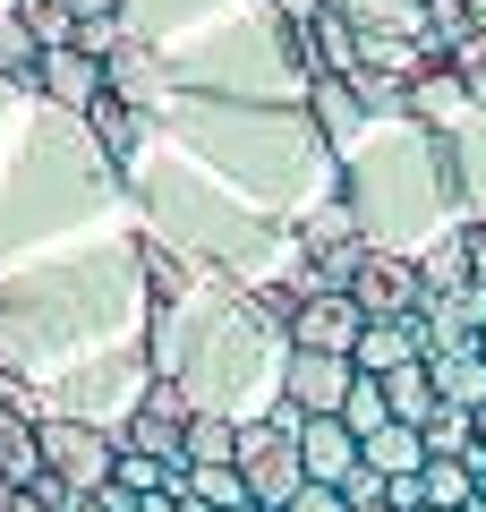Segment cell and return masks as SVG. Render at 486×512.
Masks as SVG:
<instances>
[{
  "mask_svg": "<svg viewBox=\"0 0 486 512\" xmlns=\"http://www.w3.org/2000/svg\"><path fill=\"white\" fill-rule=\"evenodd\" d=\"M239 478H248V504L256 512H282L290 495L307 487L299 470V410H273V419H239Z\"/></svg>",
  "mask_w": 486,
  "mask_h": 512,
  "instance_id": "6da1fadb",
  "label": "cell"
},
{
  "mask_svg": "<svg viewBox=\"0 0 486 512\" xmlns=\"http://www.w3.org/2000/svg\"><path fill=\"white\" fill-rule=\"evenodd\" d=\"M111 461H120V436H103L86 419H43V470H60L77 495L111 487Z\"/></svg>",
  "mask_w": 486,
  "mask_h": 512,
  "instance_id": "7a4b0ae2",
  "label": "cell"
},
{
  "mask_svg": "<svg viewBox=\"0 0 486 512\" xmlns=\"http://www.w3.org/2000/svg\"><path fill=\"white\" fill-rule=\"evenodd\" d=\"M350 384H359V359H333V350H290L282 367V402L299 419H342Z\"/></svg>",
  "mask_w": 486,
  "mask_h": 512,
  "instance_id": "3957f363",
  "label": "cell"
},
{
  "mask_svg": "<svg viewBox=\"0 0 486 512\" xmlns=\"http://www.w3.org/2000/svg\"><path fill=\"white\" fill-rule=\"evenodd\" d=\"M350 299L367 316H418L427 282H418V256H393V248H359V274H350Z\"/></svg>",
  "mask_w": 486,
  "mask_h": 512,
  "instance_id": "277c9868",
  "label": "cell"
},
{
  "mask_svg": "<svg viewBox=\"0 0 486 512\" xmlns=\"http://www.w3.org/2000/svg\"><path fill=\"white\" fill-rule=\"evenodd\" d=\"M367 333V308L350 291H307L299 316H290V350H333V359H350Z\"/></svg>",
  "mask_w": 486,
  "mask_h": 512,
  "instance_id": "5b68a950",
  "label": "cell"
},
{
  "mask_svg": "<svg viewBox=\"0 0 486 512\" xmlns=\"http://www.w3.org/2000/svg\"><path fill=\"white\" fill-rule=\"evenodd\" d=\"M188 419H197V410L180 402V384H154V393H145V402L128 410V427H120V453H180Z\"/></svg>",
  "mask_w": 486,
  "mask_h": 512,
  "instance_id": "8992f818",
  "label": "cell"
},
{
  "mask_svg": "<svg viewBox=\"0 0 486 512\" xmlns=\"http://www.w3.org/2000/svg\"><path fill=\"white\" fill-rule=\"evenodd\" d=\"M299 470L316 478V487H342V478L359 470V436H350L342 419H299Z\"/></svg>",
  "mask_w": 486,
  "mask_h": 512,
  "instance_id": "52a82bcc",
  "label": "cell"
},
{
  "mask_svg": "<svg viewBox=\"0 0 486 512\" xmlns=\"http://www.w3.org/2000/svg\"><path fill=\"white\" fill-rule=\"evenodd\" d=\"M359 376H384V367H410V359H427V333H418V316H367V333H359Z\"/></svg>",
  "mask_w": 486,
  "mask_h": 512,
  "instance_id": "ba28073f",
  "label": "cell"
},
{
  "mask_svg": "<svg viewBox=\"0 0 486 512\" xmlns=\"http://www.w3.org/2000/svg\"><path fill=\"white\" fill-rule=\"evenodd\" d=\"M43 94H52L60 111H77V120H86V111H94V94H103V60H94V52H77V43L43 52Z\"/></svg>",
  "mask_w": 486,
  "mask_h": 512,
  "instance_id": "9c48e42d",
  "label": "cell"
},
{
  "mask_svg": "<svg viewBox=\"0 0 486 512\" xmlns=\"http://www.w3.org/2000/svg\"><path fill=\"white\" fill-rule=\"evenodd\" d=\"M103 86L120 94V103H137V111H145V103L162 94V69L145 60V43H128V35H120V43L103 52Z\"/></svg>",
  "mask_w": 486,
  "mask_h": 512,
  "instance_id": "30bf717a",
  "label": "cell"
},
{
  "mask_svg": "<svg viewBox=\"0 0 486 512\" xmlns=\"http://www.w3.org/2000/svg\"><path fill=\"white\" fill-rule=\"evenodd\" d=\"M384 402H393V419L401 427H427L435 419V402H444V393H435V376H427V359H410V367H384Z\"/></svg>",
  "mask_w": 486,
  "mask_h": 512,
  "instance_id": "8fae6325",
  "label": "cell"
},
{
  "mask_svg": "<svg viewBox=\"0 0 486 512\" xmlns=\"http://www.w3.org/2000/svg\"><path fill=\"white\" fill-rule=\"evenodd\" d=\"M427 376H435V393H444V402H469V410L486 402V359H478V342L427 350Z\"/></svg>",
  "mask_w": 486,
  "mask_h": 512,
  "instance_id": "7c38bea8",
  "label": "cell"
},
{
  "mask_svg": "<svg viewBox=\"0 0 486 512\" xmlns=\"http://www.w3.org/2000/svg\"><path fill=\"white\" fill-rule=\"evenodd\" d=\"M359 461H367V470H384V478H410V470H427V436L401 427V419H384L376 436L359 444Z\"/></svg>",
  "mask_w": 486,
  "mask_h": 512,
  "instance_id": "4fadbf2b",
  "label": "cell"
},
{
  "mask_svg": "<svg viewBox=\"0 0 486 512\" xmlns=\"http://www.w3.org/2000/svg\"><path fill=\"white\" fill-rule=\"evenodd\" d=\"M35 470H43V419H18V410L0 402V478L26 487Z\"/></svg>",
  "mask_w": 486,
  "mask_h": 512,
  "instance_id": "5bb4252c",
  "label": "cell"
},
{
  "mask_svg": "<svg viewBox=\"0 0 486 512\" xmlns=\"http://www.w3.org/2000/svg\"><path fill=\"white\" fill-rule=\"evenodd\" d=\"M0 86H26V94H43V43L18 26V9H0Z\"/></svg>",
  "mask_w": 486,
  "mask_h": 512,
  "instance_id": "9a60e30c",
  "label": "cell"
},
{
  "mask_svg": "<svg viewBox=\"0 0 486 512\" xmlns=\"http://www.w3.org/2000/svg\"><path fill=\"white\" fill-rule=\"evenodd\" d=\"M478 453H486V444H478ZM478 453H469V461H427V470H418V487H427L435 512H469V504H478Z\"/></svg>",
  "mask_w": 486,
  "mask_h": 512,
  "instance_id": "2e32d148",
  "label": "cell"
},
{
  "mask_svg": "<svg viewBox=\"0 0 486 512\" xmlns=\"http://www.w3.org/2000/svg\"><path fill=\"white\" fill-rule=\"evenodd\" d=\"M427 436V461H469L478 453V419H469V402H435V419L418 427Z\"/></svg>",
  "mask_w": 486,
  "mask_h": 512,
  "instance_id": "e0dca14e",
  "label": "cell"
},
{
  "mask_svg": "<svg viewBox=\"0 0 486 512\" xmlns=\"http://www.w3.org/2000/svg\"><path fill=\"white\" fill-rule=\"evenodd\" d=\"M86 120H94V146H103L111 154V163H128V154H137V120H145V111L137 103H120V94H94V111H86Z\"/></svg>",
  "mask_w": 486,
  "mask_h": 512,
  "instance_id": "ac0fdd59",
  "label": "cell"
},
{
  "mask_svg": "<svg viewBox=\"0 0 486 512\" xmlns=\"http://www.w3.org/2000/svg\"><path fill=\"white\" fill-rule=\"evenodd\" d=\"M188 504H214V512H239L248 504V478H239V461H188Z\"/></svg>",
  "mask_w": 486,
  "mask_h": 512,
  "instance_id": "d6986e66",
  "label": "cell"
},
{
  "mask_svg": "<svg viewBox=\"0 0 486 512\" xmlns=\"http://www.w3.org/2000/svg\"><path fill=\"white\" fill-rule=\"evenodd\" d=\"M180 461H239V419H222V410H197L180 436Z\"/></svg>",
  "mask_w": 486,
  "mask_h": 512,
  "instance_id": "ffe728a7",
  "label": "cell"
},
{
  "mask_svg": "<svg viewBox=\"0 0 486 512\" xmlns=\"http://www.w3.org/2000/svg\"><path fill=\"white\" fill-rule=\"evenodd\" d=\"M418 282H427V291H469V248H461V231H444L427 256H418Z\"/></svg>",
  "mask_w": 486,
  "mask_h": 512,
  "instance_id": "44dd1931",
  "label": "cell"
},
{
  "mask_svg": "<svg viewBox=\"0 0 486 512\" xmlns=\"http://www.w3.org/2000/svg\"><path fill=\"white\" fill-rule=\"evenodd\" d=\"M18 26L43 43V52H60V43H77V9L69 0H18Z\"/></svg>",
  "mask_w": 486,
  "mask_h": 512,
  "instance_id": "7402d4cb",
  "label": "cell"
},
{
  "mask_svg": "<svg viewBox=\"0 0 486 512\" xmlns=\"http://www.w3.org/2000/svg\"><path fill=\"white\" fill-rule=\"evenodd\" d=\"M307 94H316V120L333 128V137H342V128H359V86H350V77H307Z\"/></svg>",
  "mask_w": 486,
  "mask_h": 512,
  "instance_id": "603a6c76",
  "label": "cell"
},
{
  "mask_svg": "<svg viewBox=\"0 0 486 512\" xmlns=\"http://www.w3.org/2000/svg\"><path fill=\"white\" fill-rule=\"evenodd\" d=\"M384 419H393V402H384V384H376V376H359V384H350V402H342V427H350V436L367 444V436H376Z\"/></svg>",
  "mask_w": 486,
  "mask_h": 512,
  "instance_id": "cb8c5ba5",
  "label": "cell"
},
{
  "mask_svg": "<svg viewBox=\"0 0 486 512\" xmlns=\"http://www.w3.org/2000/svg\"><path fill=\"white\" fill-rule=\"evenodd\" d=\"M444 69H452V77H461V86L486 103V26H469V35L452 43V52H444Z\"/></svg>",
  "mask_w": 486,
  "mask_h": 512,
  "instance_id": "d4e9b609",
  "label": "cell"
},
{
  "mask_svg": "<svg viewBox=\"0 0 486 512\" xmlns=\"http://www.w3.org/2000/svg\"><path fill=\"white\" fill-rule=\"evenodd\" d=\"M145 282H154V299H180L188 291V265H180V256H162V248H145Z\"/></svg>",
  "mask_w": 486,
  "mask_h": 512,
  "instance_id": "484cf974",
  "label": "cell"
},
{
  "mask_svg": "<svg viewBox=\"0 0 486 512\" xmlns=\"http://www.w3.org/2000/svg\"><path fill=\"white\" fill-rule=\"evenodd\" d=\"M307 248H342V239H359V231H350V214H342V205H324V214H307Z\"/></svg>",
  "mask_w": 486,
  "mask_h": 512,
  "instance_id": "4316f807",
  "label": "cell"
},
{
  "mask_svg": "<svg viewBox=\"0 0 486 512\" xmlns=\"http://www.w3.org/2000/svg\"><path fill=\"white\" fill-rule=\"evenodd\" d=\"M282 512H350V495H342V487H316V478H307V487L290 495Z\"/></svg>",
  "mask_w": 486,
  "mask_h": 512,
  "instance_id": "83f0119b",
  "label": "cell"
},
{
  "mask_svg": "<svg viewBox=\"0 0 486 512\" xmlns=\"http://www.w3.org/2000/svg\"><path fill=\"white\" fill-rule=\"evenodd\" d=\"M0 402L18 410V419H43V393H35V384H26V376H0Z\"/></svg>",
  "mask_w": 486,
  "mask_h": 512,
  "instance_id": "f1b7e54d",
  "label": "cell"
},
{
  "mask_svg": "<svg viewBox=\"0 0 486 512\" xmlns=\"http://www.w3.org/2000/svg\"><path fill=\"white\" fill-rule=\"evenodd\" d=\"M461 248H469V282L486 291V222H461Z\"/></svg>",
  "mask_w": 486,
  "mask_h": 512,
  "instance_id": "f546056e",
  "label": "cell"
},
{
  "mask_svg": "<svg viewBox=\"0 0 486 512\" xmlns=\"http://www.w3.org/2000/svg\"><path fill=\"white\" fill-rule=\"evenodd\" d=\"M69 512H128V495H120V487H94V495H77Z\"/></svg>",
  "mask_w": 486,
  "mask_h": 512,
  "instance_id": "4dcf8cb0",
  "label": "cell"
},
{
  "mask_svg": "<svg viewBox=\"0 0 486 512\" xmlns=\"http://www.w3.org/2000/svg\"><path fill=\"white\" fill-rule=\"evenodd\" d=\"M128 512H188V495H128Z\"/></svg>",
  "mask_w": 486,
  "mask_h": 512,
  "instance_id": "1f68e13d",
  "label": "cell"
},
{
  "mask_svg": "<svg viewBox=\"0 0 486 512\" xmlns=\"http://www.w3.org/2000/svg\"><path fill=\"white\" fill-rule=\"evenodd\" d=\"M273 9H282L290 26H307V18H316V9H333V0H273Z\"/></svg>",
  "mask_w": 486,
  "mask_h": 512,
  "instance_id": "d6a6232c",
  "label": "cell"
},
{
  "mask_svg": "<svg viewBox=\"0 0 486 512\" xmlns=\"http://www.w3.org/2000/svg\"><path fill=\"white\" fill-rule=\"evenodd\" d=\"M69 9H77V26L86 18H120V0H69Z\"/></svg>",
  "mask_w": 486,
  "mask_h": 512,
  "instance_id": "836d02e7",
  "label": "cell"
},
{
  "mask_svg": "<svg viewBox=\"0 0 486 512\" xmlns=\"http://www.w3.org/2000/svg\"><path fill=\"white\" fill-rule=\"evenodd\" d=\"M0 512H43V504H35V495H26V487H9V504H0Z\"/></svg>",
  "mask_w": 486,
  "mask_h": 512,
  "instance_id": "e575fe53",
  "label": "cell"
},
{
  "mask_svg": "<svg viewBox=\"0 0 486 512\" xmlns=\"http://www.w3.org/2000/svg\"><path fill=\"white\" fill-rule=\"evenodd\" d=\"M469 419H478V444H486V402H478V410H469Z\"/></svg>",
  "mask_w": 486,
  "mask_h": 512,
  "instance_id": "d590c367",
  "label": "cell"
},
{
  "mask_svg": "<svg viewBox=\"0 0 486 512\" xmlns=\"http://www.w3.org/2000/svg\"><path fill=\"white\" fill-rule=\"evenodd\" d=\"M478 504H486V453H478Z\"/></svg>",
  "mask_w": 486,
  "mask_h": 512,
  "instance_id": "8d00e7d4",
  "label": "cell"
},
{
  "mask_svg": "<svg viewBox=\"0 0 486 512\" xmlns=\"http://www.w3.org/2000/svg\"><path fill=\"white\" fill-rule=\"evenodd\" d=\"M469 342H478V359H486V325H478V333H469Z\"/></svg>",
  "mask_w": 486,
  "mask_h": 512,
  "instance_id": "74e56055",
  "label": "cell"
},
{
  "mask_svg": "<svg viewBox=\"0 0 486 512\" xmlns=\"http://www.w3.org/2000/svg\"><path fill=\"white\" fill-rule=\"evenodd\" d=\"M359 512H393V504H359Z\"/></svg>",
  "mask_w": 486,
  "mask_h": 512,
  "instance_id": "f35d334b",
  "label": "cell"
},
{
  "mask_svg": "<svg viewBox=\"0 0 486 512\" xmlns=\"http://www.w3.org/2000/svg\"><path fill=\"white\" fill-rule=\"evenodd\" d=\"M418 512H435V504H418Z\"/></svg>",
  "mask_w": 486,
  "mask_h": 512,
  "instance_id": "ab89813d",
  "label": "cell"
},
{
  "mask_svg": "<svg viewBox=\"0 0 486 512\" xmlns=\"http://www.w3.org/2000/svg\"><path fill=\"white\" fill-rule=\"evenodd\" d=\"M239 512H256V504H239Z\"/></svg>",
  "mask_w": 486,
  "mask_h": 512,
  "instance_id": "60d3db41",
  "label": "cell"
}]
</instances>
